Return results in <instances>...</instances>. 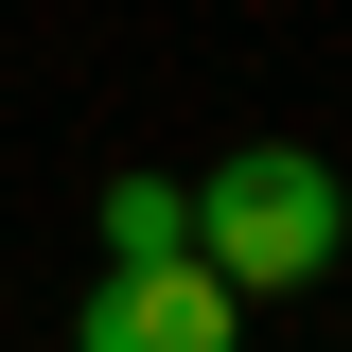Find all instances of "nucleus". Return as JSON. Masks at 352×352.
<instances>
[{
	"label": "nucleus",
	"instance_id": "f03ea898",
	"mask_svg": "<svg viewBox=\"0 0 352 352\" xmlns=\"http://www.w3.org/2000/svg\"><path fill=\"white\" fill-rule=\"evenodd\" d=\"M71 352H247V300H229L194 247H159V264H106V282H88Z\"/></svg>",
	"mask_w": 352,
	"mask_h": 352
},
{
	"label": "nucleus",
	"instance_id": "f257e3e1",
	"mask_svg": "<svg viewBox=\"0 0 352 352\" xmlns=\"http://www.w3.org/2000/svg\"><path fill=\"white\" fill-rule=\"evenodd\" d=\"M335 247H352V194H335L317 141H229L194 176V264H212L229 300H300Z\"/></svg>",
	"mask_w": 352,
	"mask_h": 352
},
{
	"label": "nucleus",
	"instance_id": "7ed1b4c3",
	"mask_svg": "<svg viewBox=\"0 0 352 352\" xmlns=\"http://www.w3.org/2000/svg\"><path fill=\"white\" fill-rule=\"evenodd\" d=\"M194 247V176H106V264H159Z\"/></svg>",
	"mask_w": 352,
	"mask_h": 352
}]
</instances>
